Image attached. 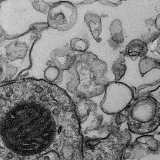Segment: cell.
<instances>
[{"instance_id": "6da1fadb", "label": "cell", "mask_w": 160, "mask_h": 160, "mask_svg": "<svg viewBox=\"0 0 160 160\" xmlns=\"http://www.w3.org/2000/svg\"><path fill=\"white\" fill-rule=\"evenodd\" d=\"M160 103L150 95L137 98L124 110L129 130L137 134L148 133L159 126Z\"/></svg>"}, {"instance_id": "7a4b0ae2", "label": "cell", "mask_w": 160, "mask_h": 160, "mask_svg": "<svg viewBox=\"0 0 160 160\" xmlns=\"http://www.w3.org/2000/svg\"><path fill=\"white\" fill-rule=\"evenodd\" d=\"M133 89L118 81L109 82L100 103L102 111L106 114L114 115L124 111L134 97Z\"/></svg>"}, {"instance_id": "3957f363", "label": "cell", "mask_w": 160, "mask_h": 160, "mask_svg": "<svg viewBox=\"0 0 160 160\" xmlns=\"http://www.w3.org/2000/svg\"><path fill=\"white\" fill-rule=\"evenodd\" d=\"M78 18L76 6L67 1L52 3L47 15V23L49 27L62 31L71 29Z\"/></svg>"}, {"instance_id": "277c9868", "label": "cell", "mask_w": 160, "mask_h": 160, "mask_svg": "<svg viewBox=\"0 0 160 160\" xmlns=\"http://www.w3.org/2000/svg\"><path fill=\"white\" fill-rule=\"evenodd\" d=\"M75 52L67 43L52 50L50 57L54 66L63 72L69 69L74 63L76 57Z\"/></svg>"}, {"instance_id": "5b68a950", "label": "cell", "mask_w": 160, "mask_h": 160, "mask_svg": "<svg viewBox=\"0 0 160 160\" xmlns=\"http://www.w3.org/2000/svg\"><path fill=\"white\" fill-rule=\"evenodd\" d=\"M148 49V45L140 39L133 40L126 46V55L129 57L132 61L136 60L139 56L143 57L147 54Z\"/></svg>"}, {"instance_id": "8992f818", "label": "cell", "mask_w": 160, "mask_h": 160, "mask_svg": "<svg viewBox=\"0 0 160 160\" xmlns=\"http://www.w3.org/2000/svg\"><path fill=\"white\" fill-rule=\"evenodd\" d=\"M84 20L89 27L93 39L97 42H100L102 39L99 36L102 30L100 17L96 13L88 12L85 14Z\"/></svg>"}, {"instance_id": "52a82bcc", "label": "cell", "mask_w": 160, "mask_h": 160, "mask_svg": "<svg viewBox=\"0 0 160 160\" xmlns=\"http://www.w3.org/2000/svg\"><path fill=\"white\" fill-rule=\"evenodd\" d=\"M138 67L140 73L143 77L153 69H160V59L145 55L139 60Z\"/></svg>"}, {"instance_id": "ba28073f", "label": "cell", "mask_w": 160, "mask_h": 160, "mask_svg": "<svg viewBox=\"0 0 160 160\" xmlns=\"http://www.w3.org/2000/svg\"><path fill=\"white\" fill-rule=\"evenodd\" d=\"M111 39L121 45L124 40L122 23L118 18L114 19L110 24L109 27Z\"/></svg>"}, {"instance_id": "9c48e42d", "label": "cell", "mask_w": 160, "mask_h": 160, "mask_svg": "<svg viewBox=\"0 0 160 160\" xmlns=\"http://www.w3.org/2000/svg\"><path fill=\"white\" fill-rule=\"evenodd\" d=\"M124 57L120 56L113 62L112 67V72L115 76V81H118L124 75L127 67L124 64Z\"/></svg>"}, {"instance_id": "30bf717a", "label": "cell", "mask_w": 160, "mask_h": 160, "mask_svg": "<svg viewBox=\"0 0 160 160\" xmlns=\"http://www.w3.org/2000/svg\"><path fill=\"white\" fill-rule=\"evenodd\" d=\"M69 45L74 51L82 53L86 51L90 43L89 40L87 38L76 37L71 39Z\"/></svg>"}, {"instance_id": "8fae6325", "label": "cell", "mask_w": 160, "mask_h": 160, "mask_svg": "<svg viewBox=\"0 0 160 160\" xmlns=\"http://www.w3.org/2000/svg\"><path fill=\"white\" fill-rule=\"evenodd\" d=\"M160 80H157L152 83L146 84L139 87L135 91L137 97L149 95L150 93L154 91L159 87Z\"/></svg>"}, {"instance_id": "7c38bea8", "label": "cell", "mask_w": 160, "mask_h": 160, "mask_svg": "<svg viewBox=\"0 0 160 160\" xmlns=\"http://www.w3.org/2000/svg\"><path fill=\"white\" fill-rule=\"evenodd\" d=\"M58 68L53 65L48 66L44 71V76L47 81L52 82L62 74Z\"/></svg>"}, {"instance_id": "4fadbf2b", "label": "cell", "mask_w": 160, "mask_h": 160, "mask_svg": "<svg viewBox=\"0 0 160 160\" xmlns=\"http://www.w3.org/2000/svg\"><path fill=\"white\" fill-rule=\"evenodd\" d=\"M52 3H48L43 0H34L32 4L33 8L38 11L47 15Z\"/></svg>"}, {"instance_id": "5bb4252c", "label": "cell", "mask_w": 160, "mask_h": 160, "mask_svg": "<svg viewBox=\"0 0 160 160\" xmlns=\"http://www.w3.org/2000/svg\"><path fill=\"white\" fill-rule=\"evenodd\" d=\"M160 37V32L154 31L151 32V30L149 28L148 32L142 36V40L146 43L147 44L152 42Z\"/></svg>"}, {"instance_id": "9a60e30c", "label": "cell", "mask_w": 160, "mask_h": 160, "mask_svg": "<svg viewBox=\"0 0 160 160\" xmlns=\"http://www.w3.org/2000/svg\"><path fill=\"white\" fill-rule=\"evenodd\" d=\"M49 26L47 22L36 23L31 25L29 28H32L37 32L41 33L42 31L48 29Z\"/></svg>"}, {"instance_id": "2e32d148", "label": "cell", "mask_w": 160, "mask_h": 160, "mask_svg": "<svg viewBox=\"0 0 160 160\" xmlns=\"http://www.w3.org/2000/svg\"><path fill=\"white\" fill-rule=\"evenodd\" d=\"M99 2L103 5H108L112 6H118L122 2L121 0H99Z\"/></svg>"}, {"instance_id": "e0dca14e", "label": "cell", "mask_w": 160, "mask_h": 160, "mask_svg": "<svg viewBox=\"0 0 160 160\" xmlns=\"http://www.w3.org/2000/svg\"><path fill=\"white\" fill-rule=\"evenodd\" d=\"M109 46L114 50L118 49L121 45L113 41L111 38H109L107 40Z\"/></svg>"}, {"instance_id": "ac0fdd59", "label": "cell", "mask_w": 160, "mask_h": 160, "mask_svg": "<svg viewBox=\"0 0 160 160\" xmlns=\"http://www.w3.org/2000/svg\"><path fill=\"white\" fill-rule=\"evenodd\" d=\"M160 14H158L156 17V19L155 20L154 25L155 28L158 29V31H160Z\"/></svg>"}, {"instance_id": "d6986e66", "label": "cell", "mask_w": 160, "mask_h": 160, "mask_svg": "<svg viewBox=\"0 0 160 160\" xmlns=\"http://www.w3.org/2000/svg\"><path fill=\"white\" fill-rule=\"evenodd\" d=\"M155 19L150 18L146 20L145 23L148 26H152L154 24Z\"/></svg>"}, {"instance_id": "ffe728a7", "label": "cell", "mask_w": 160, "mask_h": 160, "mask_svg": "<svg viewBox=\"0 0 160 160\" xmlns=\"http://www.w3.org/2000/svg\"><path fill=\"white\" fill-rule=\"evenodd\" d=\"M98 1L97 0H85L83 2H82L80 3H79L78 4H91L92 3Z\"/></svg>"}, {"instance_id": "44dd1931", "label": "cell", "mask_w": 160, "mask_h": 160, "mask_svg": "<svg viewBox=\"0 0 160 160\" xmlns=\"http://www.w3.org/2000/svg\"><path fill=\"white\" fill-rule=\"evenodd\" d=\"M7 157L9 159H12L14 157V154L11 152H8L7 154Z\"/></svg>"}, {"instance_id": "7402d4cb", "label": "cell", "mask_w": 160, "mask_h": 160, "mask_svg": "<svg viewBox=\"0 0 160 160\" xmlns=\"http://www.w3.org/2000/svg\"><path fill=\"white\" fill-rule=\"evenodd\" d=\"M20 160V159L19 158H17V159H16V160Z\"/></svg>"}]
</instances>
